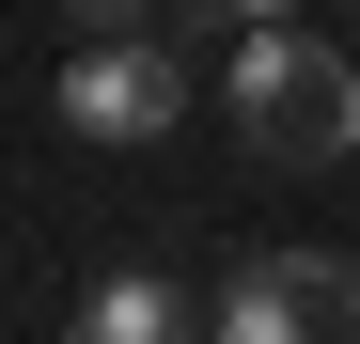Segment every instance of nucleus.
<instances>
[{
	"instance_id": "nucleus-1",
	"label": "nucleus",
	"mask_w": 360,
	"mask_h": 344,
	"mask_svg": "<svg viewBox=\"0 0 360 344\" xmlns=\"http://www.w3.org/2000/svg\"><path fill=\"white\" fill-rule=\"evenodd\" d=\"M219 110H235V141H251V157H282V172H329V157H360V63H345L329 32H297V16L235 32Z\"/></svg>"
},
{
	"instance_id": "nucleus-2",
	"label": "nucleus",
	"mask_w": 360,
	"mask_h": 344,
	"mask_svg": "<svg viewBox=\"0 0 360 344\" xmlns=\"http://www.w3.org/2000/svg\"><path fill=\"white\" fill-rule=\"evenodd\" d=\"M219 344H360V251H251L204 298Z\"/></svg>"
},
{
	"instance_id": "nucleus-3",
	"label": "nucleus",
	"mask_w": 360,
	"mask_h": 344,
	"mask_svg": "<svg viewBox=\"0 0 360 344\" xmlns=\"http://www.w3.org/2000/svg\"><path fill=\"white\" fill-rule=\"evenodd\" d=\"M172 110H188V63L157 32H79V63H63V126L79 141H157Z\"/></svg>"
},
{
	"instance_id": "nucleus-4",
	"label": "nucleus",
	"mask_w": 360,
	"mask_h": 344,
	"mask_svg": "<svg viewBox=\"0 0 360 344\" xmlns=\"http://www.w3.org/2000/svg\"><path fill=\"white\" fill-rule=\"evenodd\" d=\"M63 344H219V329H204V298H188V282H157V266H110L94 298L63 313Z\"/></svg>"
},
{
	"instance_id": "nucleus-5",
	"label": "nucleus",
	"mask_w": 360,
	"mask_h": 344,
	"mask_svg": "<svg viewBox=\"0 0 360 344\" xmlns=\"http://www.w3.org/2000/svg\"><path fill=\"white\" fill-rule=\"evenodd\" d=\"M79 32H157V0H63Z\"/></svg>"
},
{
	"instance_id": "nucleus-6",
	"label": "nucleus",
	"mask_w": 360,
	"mask_h": 344,
	"mask_svg": "<svg viewBox=\"0 0 360 344\" xmlns=\"http://www.w3.org/2000/svg\"><path fill=\"white\" fill-rule=\"evenodd\" d=\"M219 16H235V32H266V16H297V0H219Z\"/></svg>"
}]
</instances>
